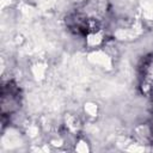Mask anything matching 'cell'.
I'll return each mask as SVG.
<instances>
[{
	"label": "cell",
	"instance_id": "cell-1",
	"mask_svg": "<svg viewBox=\"0 0 153 153\" xmlns=\"http://www.w3.org/2000/svg\"><path fill=\"white\" fill-rule=\"evenodd\" d=\"M140 87L143 93L153 96V56L148 57L141 67Z\"/></svg>",
	"mask_w": 153,
	"mask_h": 153
}]
</instances>
